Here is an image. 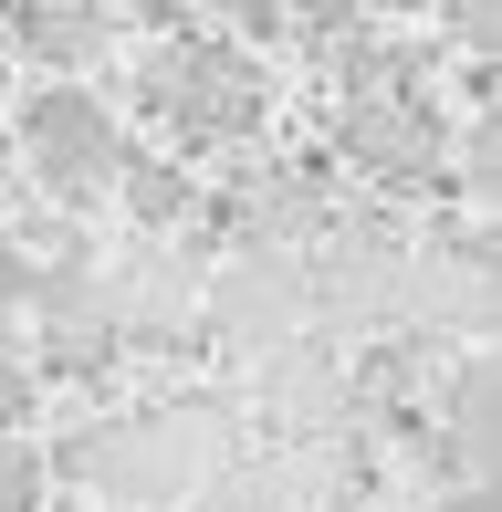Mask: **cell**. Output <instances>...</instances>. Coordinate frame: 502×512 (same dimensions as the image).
Returning <instances> with one entry per match:
<instances>
[{
    "mask_svg": "<svg viewBox=\"0 0 502 512\" xmlns=\"http://www.w3.org/2000/svg\"><path fill=\"white\" fill-rule=\"evenodd\" d=\"M21 157H32L42 189H105V178L126 168V136L116 115H105V95H84V84H53V95H32V115H21Z\"/></svg>",
    "mask_w": 502,
    "mask_h": 512,
    "instance_id": "cell-2",
    "label": "cell"
},
{
    "mask_svg": "<svg viewBox=\"0 0 502 512\" xmlns=\"http://www.w3.org/2000/svg\"><path fill=\"white\" fill-rule=\"evenodd\" d=\"M21 418H32V377H21V366H11V345H0V439H11Z\"/></svg>",
    "mask_w": 502,
    "mask_h": 512,
    "instance_id": "cell-7",
    "label": "cell"
},
{
    "mask_svg": "<svg viewBox=\"0 0 502 512\" xmlns=\"http://www.w3.org/2000/svg\"><path fill=\"white\" fill-rule=\"evenodd\" d=\"M147 105L168 115L178 136H251L262 126V74H251L241 53H220V42L168 32V53L147 63Z\"/></svg>",
    "mask_w": 502,
    "mask_h": 512,
    "instance_id": "cell-1",
    "label": "cell"
},
{
    "mask_svg": "<svg viewBox=\"0 0 502 512\" xmlns=\"http://www.w3.org/2000/svg\"><path fill=\"white\" fill-rule=\"evenodd\" d=\"M0 84H11V53H0Z\"/></svg>",
    "mask_w": 502,
    "mask_h": 512,
    "instance_id": "cell-10",
    "label": "cell"
},
{
    "mask_svg": "<svg viewBox=\"0 0 502 512\" xmlns=\"http://www.w3.org/2000/svg\"><path fill=\"white\" fill-rule=\"evenodd\" d=\"M136 21H147V32H189V0H126Z\"/></svg>",
    "mask_w": 502,
    "mask_h": 512,
    "instance_id": "cell-8",
    "label": "cell"
},
{
    "mask_svg": "<svg viewBox=\"0 0 502 512\" xmlns=\"http://www.w3.org/2000/svg\"><path fill=\"white\" fill-rule=\"evenodd\" d=\"M283 11H293V32H304V42H346L356 21H367L356 0H283Z\"/></svg>",
    "mask_w": 502,
    "mask_h": 512,
    "instance_id": "cell-4",
    "label": "cell"
},
{
    "mask_svg": "<svg viewBox=\"0 0 502 512\" xmlns=\"http://www.w3.org/2000/svg\"><path fill=\"white\" fill-rule=\"evenodd\" d=\"M126 209H136V220H178V209H189V178H178V168H157V157H126Z\"/></svg>",
    "mask_w": 502,
    "mask_h": 512,
    "instance_id": "cell-3",
    "label": "cell"
},
{
    "mask_svg": "<svg viewBox=\"0 0 502 512\" xmlns=\"http://www.w3.org/2000/svg\"><path fill=\"white\" fill-rule=\"evenodd\" d=\"M32 502H42V460L21 439H0V512H32Z\"/></svg>",
    "mask_w": 502,
    "mask_h": 512,
    "instance_id": "cell-5",
    "label": "cell"
},
{
    "mask_svg": "<svg viewBox=\"0 0 502 512\" xmlns=\"http://www.w3.org/2000/svg\"><path fill=\"white\" fill-rule=\"evenodd\" d=\"M210 11H220L231 42H272V32H283V0H210Z\"/></svg>",
    "mask_w": 502,
    "mask_h": 512,
    "instance_id": "cell-6",
    "label": "cell"
},
{
    "mask_svg": "<svg viewBox=\"0 0 502 512\" xmlns=\"http://www.w3.org/2000/svg\"><path fill=\"white\" fill-rule=\"evenodd\" d=\"M356 11H429V0H356Z\"/></svg>",
    "mask_w": 502,
    "mask_h": 512,
    "instance_id": "cell-9",
    "label": "cell"
}]
</instances>
